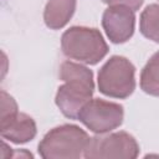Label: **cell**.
Listing matches in <instances>:
<instances>
[{
    "mask_svg": "<svg viewBox=\"0 0 159 159\" xmlns=\"http://www.w3.org/2000/svg\"><path fill=\"white\" fill-rule=\"evenodd\" d=\"M60 86L56 93V104L60 111L71 119H77L83 106L92 99L94 82L93 73L81 63L65 61L60 66Z\"/></svg>",
    "mask_w": 159,
    "mask_h": 159,
    "instance_id": "6da1fadb",
    "label": "cell"
},
{
    "mask_svg": "<svg viewBox=\"0 0 159 159\" xmlns=\"http://www.w3.org/2000/svg\"><path fill=\"white\" fill-rule=\"evenodd\" d=\"M61 48L65 56L86 65H96L108 53V45L99 30L86 26L66 30L61 37Z\"/></svg>",
    "mask_w": 159,
    "mask_h": 159,
    "instance_id": "7a4b0ae2",
    "label": "cell"
},
{
    "mask_svg": "<svg viewBox=\"0 0 159 159\" xmlns=\"http://www.w3.org/2000/svg\"><path fill=\"white\" fill-rule=\"evenodd\" d=\"M89 142L88 134L75 124H63L47 132L39 144L45 159H76L83 155Z\"/></svg>",
    "mask_w": 159,
    "mask_h": 159,
    "instance_id": "3957f363",
    "label": "cell"
},
{
    "mask_svg": "<svg viewBox=\"0 0 159 159\" xmlns=\"http://www.w3.org/2000/svg\"><path fill=\"white\" fill-rule=\"evenodd\" d=\"M135 68L123 56H112L98 72V88L104 96L127 98L135 88Z\"/></svg>",
    "mask_w": 159,
    "mask_h": 159,
    "instance_id": "277c9868",
    "label": "cell"
},
{
    "mask_svg": "<svg viewBox=\"0 0 159 159\" xmlns=\"http://www.w3.org/2000/svg\"><path fill=\"white\" fill-rule=\"evenodd\" d=\"M138 154L139 145L134 137L127 132H116L89 138L83 157L87 159H134Z\"/></svg>",
    "mask_w": 159,
    "mask_h": 159,
    "instance_id": "5b68a950",
    "label": "cell"
},
{
    "mask_svg": "<svg viewBox=\"0 0 159 159\" xmlns=\"http://www.w3.org/2000/svg\"><path fill=\"white\" fill-rule=\"evenodd\" d=\"M124 117L123 107L118 103L93 98L88 101L78 114V120L96 134H106L118 128Z\"/></svg>",
    "mask_w": 159,
    "mask_h": 159,
    "instance_id": "8992f818",
    "label": "cell"
},
{
    "mask_svg": "<svg viewBox=\"0 0 159 159\" xmlns=\"http://www.w3.org/2000/svg\"><path fill=\"white\" fill-rule=\"evenodd\" d=\"M134 11L123 5L108 6L102 16V26L113 43H123L134 34Z\"/></svg>",
    "mask_w": 159,
    "mask_h": 159,
    "instance_id": "52a82bcc",
    "label": "cell"
},
{
    "mask_svg": "<svg viewBox=\"0 0 159 159\" xmlns=\"http://www.w3.org/2000/svg\"><path fill=\"white\" fill-rule=\"evenodd\" d=\"M0 133L4 139L16 144H22L32 140L37 133V129L35 120L30 116L17 113L7 123L0 125Z\"/></svg>",
    "mask_w": 159,
    "mask_h": 159,
    "instance_id": "ba28073f",
    "label": "cell"
},
{
    "mask_svg": "<svg viewBox=\"0 0 159 159\" xmlns=\"http://www.w3.org/2000/svg\"><path fill=\"white\" fill-rule=\"evenodd\" d=\"M76 10V0H48L43 10V21L47 27L60 30L67 25Z\"/></svg>",
    "mask_w": 159,
    "mask_h": 159,
    "instance_id": "9c48e42d",
    "label": "cell"
},
{
    "mask_svg": "<svg viewBox=\"0 0 159 159\" xmlns=\"http://www.w3.org/2000/svg\"><path fill=\"white\" fill-rule=\"evenodd\" d=\"M140 88L150 96L159 97V51L143 67L140 72Z\"/></svg>",
    "mask_w": 159,
    "mask_h": 159,
    "instance_id": "30bf717a",
    "label": "cell"
},
{
    "mask_svg": "<svg viewBox=\"0 0 159 159\" xmlns=\"http://www.w3.org/2000/svg\"><path fill=\"white\" fill-rule=\"evenodd\" d=\"M139 30L143 36L147 39L159 42V5L150 4L148 5L139 20Z\"/></svg>",
    "mask_w": 159,
    "mask_h": 159,
    "instance_id": "8fae6325",
    "label": "cell"
},
{
    "mask_svg": "<svg viewBox=\"0 0 159 159\" xmlns=\"http://www.w3.org/2000/svg\"><path fill=\"white\" fill-rule=\"evenodd\" d=\"M17 113H19V111H17V104H16L15 99L10 94H7L5 91H1V117H0V125L7 123Z\"/></svg>",
    "mask_w": 159,
    "mask_h": 159,
    "instance_id": "7c38bea8",
    "label": "cell"
},
{
    "mask_svg": "<svg viewBox=\"0 0 159 159\" xmlns=\"http://www.w3.org/2000/svg\"><path fill=\"white\" fill-rule=\"evenodd\" d=\"M102 1L109 6L111 5H123V6L132 9L133 11H135L143 5L144 0H102Z\"/></svg>",
    "mask_w": 159,
    "mask_h": 159,
    "instance_id": "4fadbf2b",
    "label": "cell"
}]
</instances>
